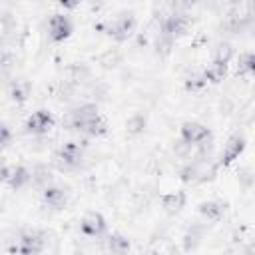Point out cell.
Instances as JSON below:
<instances>
[{"label": "cell", "mask_w": 255, "mask_h": 255, "mask_svg": "<svg viewBox=\"0 0 255 255\" xmlns=\"http://www.w3.org/2000/svg\"><path fill=\"white\" fill-rule=\"evenodd\" d=\"M98 118H100L98 104L88 102V104H82V106H78V108L70 110V112L64 116L62 124H64V128L74 129V131H78V133L86 135V131L92 128V124H94Z\"/></svg>", "instance_id": "cell-1"}, {"label": "cell", "mask_w": 255, "mask_h": 255, "mask_svg": "<svg viewBox=\"0 0 255 255\" xmlns=\"http://www.w3.org/2000/svg\"><path fill=\"white\" fill-rule=\"evenodd\" d=\"M86 155V143L82 141H66L62 143V147L54 153L52 157V165L58 171H74L82 165Z\"/></svg>", "instance_id": "cell-2"}, {"label": "cell", "mask_w": 255, "mask_h": 255, "mask_svg": "<svg viewBox=\"0 0 255 255\" xmlns=\"http://www.w3.org/2000/svg\"><path fill=\"white\" fill-rule=\"evenodd\" d=\"M135 26H137V20L131 12H120L118 16L106 20L102 24V30L116 42H126L135 32Z\"/></svg>", "instance_id": "cell-3"}, {"label": "cell", "mask_w": 255, "mask_h": 255, "mask_svg": "<svg viewBox=\"0 0 255 255\" xmlns=\"http://www.w3.org/2000/svg\"><path fill=\"white\" fill-rule=\"evenodd\" d=\"M48 245V235L40 229H30L18 235L16 243L12 245V253L18 255H40Z\"/></svg>", "instance_id": "cell-4"}, {"label": "cell", "mask_w": 255, "mask_h": 255, "mask_svg": "<svg viewBox=\"0 0 255 255\" xmlns=\"http://www.w3.org/2000/svg\"><path fill=\"white\" fill-rule=\"evenodd\" d=\"M179 139L191 147H197L213 137H211V129L207 126H203L199 122H185L179 128Z\"/></svg>", "instance_id": "cell-5"}, {"label": "cell", "mask_w": 255, "mask_h": 255, "mask_svg": "<svg viewBox=\"0 0 255 255\" xmlns=\"http://www.w3.org/2000/svg\"><path fill=\"white\" fill-rule=\"evenodd\" d=\"M187 28H189V20L181 12H169L159 22V34L165 38H171V40L183 36L187 32Z\"/></svg>", "instance_id": "cell-6"}, {"label": "cell", "mask_w": 255, "mask_h": 255, "mask_svg": "<svg viewBox=\"0 0 255 255\" xmlns=\"http://www.w3.org/2000/svg\"><path fill=\"white\" fill-rule=\"evenodd\" d=\"M72 32H74V24L66 14L56 12V14H52L48 18V38L52 42L60 44V42L68 40L72 36Z\"/></svg>", "instance_id": "cell-7"}, {"label": "cell", "mask_w": 255, "mask_h": 255, "mask_svg": "<svg viewBox=\"0 0 255 255\" xmlns=\"http://www.w3.org/2000/svg\"><path fill=\"white\" fill-rule=\"evenodd\" d=\"M52 126H54V116L48 110H36L28 116L24 129L26 133H32V135H44L52 129Z\"/></svg>", "instance_id": "cell-8"}, {"label": "cell", "mask_w": 255, "mask_h": 255, "mask_svg": "<svg viewBox=\"0 0 255 255\" xmlns=\"http://www.w3.org/2000/svg\"><path fill=\"white\" fill-rule=\"evenodd\" d=\"M106 229H108V223H106V217L100 211H88L80 219V231H82V235H86L90 239L102 237L106 233Z\"/></svg>", "instance_id": "cell-9"}, {"label": "cell", "mask_w": 255, "mask_h": 255, "mask_svg": "<svg viewBox=\"0 0 255 255\" xmlns=\"http://www.w3.org/2000/svg\"><path fill=\"white\" fill-rule=\"evenodd\" d=\"M243 149H245V137L239 135V133L231 135V137L227 139V143L223 145V151H221L219 161H217L215 165H229V163H233V161L243 153Z\"/></svg>", "instance_id": "cell-10"}, {"label": "cell", "mask_w": 255, "mask_h": 255, "mask_svg": "<svg viewBox=\"0 0 255 255\" xmlns=\"http://www.w3.org/2000/svg\"><path fill=\"white\" fill-rule=\"evenodd\" d=\"M42 201H44V205H48L50 209H54V211H60V209H64L66 207V203H68V193L62 189V187H58V185H48L46 189H42Z\"/></svg>", "instance_id": "cell-11"}, {"label": "cell", "mask_w": 255, "mask_h": 255, "mask_svg": "<svg viewBox=\"0 0 255 255\" xmlns=\"http://www.w3.org/2000/svg\"><path fill=\"white\" fill-rule=\"evenodd\" d=\"M197 211L199 215L203 217V221H209V223H217L223 219V213H225V205L217 199H207V201H201L197 205Z\"/></svg>", "instance_id": "cell-12"}, {"label": "cell", "mask_w": 255, "mask_h": 255, "mask_svg": "<svg viewBox=\"0 0 255 255\" xmlns=\"http://www.w3.org/2000/svg\"><path fill=\"white\" fill-rule=\"evenodd\" d=\"M203 237H205V225H201V223H191V225L185 229V233H183V249H185L187 253L195 251V249L201 245Z\"/></svg>", "instance_id": "cell-13"}, {"label": "cell", "mask_w": 255, "mask_h": 255, "mask_svg": "<svg viewBox=\"0 0 255 255\" xmlns=\"http://www.w3.org/2000/svg\"><path fill=\"white\" fill-rule=\"evenodd\" d=\"M185 201H187L185 191H169V193L161 195V199H159L163 211H165V213H171V215L179 213V211L185 207Z\"/></svg>", "instance_id": "cell-14"}, {"label": "cell", "mask_w": 255, "mask_h": 255, "mask_svg": "<svg viewBox=\"0 0 255 255\" xmlns=\"http://www.w3.org/2000/svg\"><path fill=\"white\" fill-rule=\"evenodd\" d=\"M8 96L12 102L16 104H24L30 96H32V84L28 80H12L10 86H8Z\"/></svg>", "instance_id": "cell-15"}, {"label": "cell", "mask_w": 255, "mask_h": 255, "mask_svg": "<svg viewBox=\"0 0 255 255\" xmlns=\"http://www.w3.org/2000/svg\"><path fill=\"white\" fill-rule=\"evenodd\" d=\"M30 183H32L34 187H38L40 191H42V189H46L48 185H52V183H54L52 169H50L48 165H44V163L34 165V169L30 171Z\"/></svg>", "instance_id": "cell-16"}, {"label": "cell", "mask_w": 255, "mask_h": 255, "mask_svg": "<svg viewBox=\"0 0 255 255\" xmlns=\"http://www.w3.org/2000/svg\"><path fill=\"white\" fill-rule=\"evenodd\" d=\"M106 247H108V253L110 255H128L129 249H131V243H129V239L126 235L112 233L106 239Z\"/></svg>", "instance_id": "cell-17"}, {"label": "cell", "mask_w": 255, "mask_h": 255, "mask_svg": "<svg viewBox=\"0 0 255 255\" xmlns=\"http://www.w3.org/2000/svg\"><path fill=\"white\" fill-rule=\"evenodd\" d=\"M6 183L10 185V189L18 191L22 187H26L30 183V169L24 167V165H16V167H10V173H8V179Z\"/></svg>", "instance_id": "cell-18"}, {"label": "cell", "mask_w": 255, "mask_h": 255, "mask_svg": "<svg viewBox=\"0 0 255 255\" xmlns=\"http://www.w3.org/2000/svg\"><path fill=\"white\" fill-rule=\"evenodd\" d=\"M225 74H227V66L215 64V62H211L205 70H201V76H203V80L207 84H219L225 78Z\"/></svg>", "instance_id": "cell-19"}, {"label": "cell", "mask_w": 255, "mask_h": 255, "mask_svg": "<svg viewBox=\"0 0 255 255\" xmlns=\"http://www.w3.org/2000/svg\"><path fill=\"white\" fill-rule=\"evenodd\" d=\"M233 46L231 44H227V42H221V44H217L215 48H213V56H211V62H215V64H223V66H229V62H231V58H233Z\"/></svg>", "instance_id": "cell-20"}, {"label": "cell", "mask_w": 255, "mask_h": 255, "mask_svg": "<svg viewBox=\"0 0 255 255\" xmlns=\"http://www.w3.org/2000/svg\"><path fill=\"white\" fill-rule=\"evenodd\" d=\"M255 72V56L251 52H245L239 56V64H237V74L243 78H251Z\"/></svg>", "instance_id": "cell-21"}, {"label": "cell", "mask_w": 255, "mask_h": 255, "mask_svg": "<svg viewBox=\"0 0 255 255\" xmlns=\"http://www.w3.org/2000/svg\"><path fill=\"white\" fill-rule=\"evenodd\" d=\"M205 86H207V82L203 80L201 72H191V74L185 78V90H189V92H199V90H203Z\"/></svg>", "instance_id": "cell-22"}, {"label": "cell", "mask_w": 255, "mask_h": 255, "mask_svg": "<svg viewBox=\"0 0 255 255\" xmlns=\"http://www.w3.org/2000/svg\"><path fill=\"white\" fill-rule=\"evenodd\" d=\"M143 128H145V118L141 116V114H133L128 122H126V129L129 131V133H141L143 131Z\"/></svg>", "instance_id": "cell-23"}, {"label": "cell", "mask_w": 255, "mask_h": 255, "mask_svg": "<svg viewBox=\"0 0 255 255\" xmlns=\"http://www.w3.org/2000/svg\"><path fill=\"white\" fill-rule=\"evenodd\" d=\"M173 42L175 40H171V38H165V36H157V40H155V50H157V54H161V56H167L169 52H171V48H173Z\"/></svg>", "instance_id": "cell-24"}, {"label": "cell", "mask_w": 255, "mask_h": 255, "mask_svg": "<svg viewBox=\"0 0 255 255\" xmlns=\"http://www.w3.org/2000/svg\"><path fill=\"white\" fill-rule=\"evenodd\" d=\"M191 151H193V147L187 145V143H183L181 139H175V141H173V153H175V155H179V157H189Z\"/></svg>", "instance_id": "cell-25"}, {"label": "cell", "mask_w": 255, "mask_h": 255, "mask_svg": "<svg viewBox=\"0 0 255 255\" xmlns=\"http://www.w3.org/2000/svg\"><path fill=\"white\" fill-rule=\"evenodd\" d=\"M10 141H12V129L4 122H0V149L8 147Z\"/></svg>", "instance_id": "cell-26"}, {"label": "cell", "mask_w": 255, "mask_h": 255, "mask_svg": "<svg viewBox=\"0 0 255 255\" xmlns=\"http://www.w3.org/2000/svg\"><path fill=\"white\" fill-rule=\"evenodd\" d=\"M8 173H10V167H8L4 161H0V183L8 179Z\"/></svg>", "instance_id": "cell-27"}]
</instances>
